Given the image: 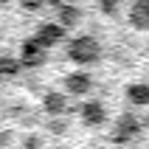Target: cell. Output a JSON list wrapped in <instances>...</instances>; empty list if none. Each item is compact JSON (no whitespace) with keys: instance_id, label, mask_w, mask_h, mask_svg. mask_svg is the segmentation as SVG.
Masks as SVG:
<instances>
[{"instance_id":"obj_1","label":"cell","mask_w":149,"mask_h":149,"mask_svg":"<svg viewBox=\"0 0 149 149\" xmlns=\"http://www.w3.org/2000/svg\"><path fill=\"white\" fill-rule=\"evenodd\" d=\"M68 56L73 59L76 65H93V62H99L101 59V45L96 37H76V40H70V45H68Z\"/></svg>"},{"instance_id":"obj_5","label":"cell","mask_w":149,"mask_h":149,"mask_svg":"<svg viewBox=\"0 0 149 149\" xmlns=\"http://www.w3.org/2000/svg\"><path fill=\"white\" fill-rule=\"evenodd\" d=\"M130 25L138 31H149V6L143 0H135L130 8Z\"/></svg>"},{"instance_id":"obj_3","label":"cell","mask_w":149,"mask_h":149,"mask_svg":"<svg viewBox=\"0 0 149 149\" xmlns=\"http://www.w3.org/2000/svg\"><path fill=\"white\" fill-rule=\"evenodd\" d=\"M62 37H65V28H62L59 23H42L40 28H37V42H40L45 51L54 48Z\"/></svg>"},{"instance_id":"obj_10","label":"cell","mask_w":149,"mask_h":149,"mask_svg":"<svg viewBox=\"0 0 149 149\" xmlns=\"http://www.w3.org/2000/svg\"><path fill=\"white\" fill-rule=\"evenodd\" d=\"M127 99L138 104V107H146L149 104V84H130L127 87Z\"/></svg>"},{"instance_id":"obj_9","label":"cell","mask_w":149,"mask_h":149,"mask_svg":"<svg viewBox=\"0 0 149 149\" xmlns=\"http://www.w3.org/2000/svg\"><path fill=\"white\" fill-rule=\"evenodd\" d=\"M138 132V121L132 116H121L118 121V130H116V141H127V138H132Z\"/></svg>"},{"instance_id":"obj_7","label":"cell","mask_w":149,"mask_h":149,"mask_svg":"<svg viewBox=\"0 0 149 149\" xmlns=\"http://www.w3.org/2000/svg\"><path fill=\"white\" fill-rule=\"evenodd\" d=\"M82 118H84V124H90V127H99V124H104L107 113H104V107H101L99 101H87V104L82 107Z\"/></svg>"},{"instance_id":"obj_8","label":"cell","mask_w":149,"mask_h":149,"mask_svg":"<svg viewBox=\"0 0 149 149\" xmlns=\"http://www.w3.org/2000/svg\"><path fill=\"white\" fill-rule=\"evenodd\" d=\"M56 11H59V20L56 23L62 25V28H70V25L79 23V17H82V11L76 6H70V3H56Z\"/></svg>"},{"instance_id":"obj_4","label":"cell","mask_w":149,"mask_h":149,"mask_svg":"<svg viewBox=\"0 0 149 149\" xmlns=\"http://www.w3.org/2000/svg\"><path fill=\"white\" fill-rule=\"evenodd\" d=\"M90 84H93V79H90L87 70H73V73L65 76V90L73 93V96H84L90 90Z\"/></svg>"},{"instance_id":"obj_14","label":"cell","mask_w":149,"mask_h":149,"mask_svg":"<svg viewBox=\"0 0 149 149\" xmlns=\"http://www.w3.org/2000/svg\"><path fill=\"white\" fill-rule=\"evenodd\" d=\"M143 3H146V6H149V0H143Z\"/></svg>"},{"instance_id":"obj_2","label":"cell","mask_w":149,"mask_h":149,"mask_svg":"<svg viewBox=\"0 0 149 149\" xmlns=\"http://www.w3.org/2000/svg\"><path fill=\"white\" fill-rule=\"evenodd\" d=\"M42 62H45V48L37 42V37L25 40L23 45H20V65L23 68H37V65H42Z\"/></svg>"},{"instance_id":"obj_12","label":"cell","mask_w":149,"mask_h":149,"mask_svg":"<svg viewBox=\"0 0 149 149\" xmlns=\"http://www.w3.org/2000/svg\"><path fill=\"white\" fill-rule=\"evenodd\" d=\"M42 6H45V0H20V8L25 11H40Z\"/></svg>"},{"instance_id":"obj_11","label":"cell","mask_w":149,"mask_h":149,"mask_svg":"<svg viewBox=\"0 0 149 149\" xmlns=\"http://www.w3.org/2000/svg\"><path fill=\"white\" fill-rule=\"evenodd\" d=\"M20 59H14V56H0V73L3 76H14L17 70H20Z\"/></svg>"},{"instance_id":"obj_6","label":"cell","mask_w":149,"mask_h":149,"mask_svg":"<svg viewBox=\"0 0 149 149\" xmlns=\"http://www.w3.org/2000/svg\"><path fill=\"white\" fill-rule=\"evenodd\" d=\"M42 104H45V113H51V116H62L68 110V99H65V93H59V90H48Z\"/></svg>"},{"instance_id":"obj_13","label":"cell","mask_w":149,"mask_h":149,"mask_svg":"<svg viewBox=\"0 0 149 149\" xmlns=\"http://www.w3.org/2000/svg\"><path fill=\"white\" fill-rule=\"evenodd\" d=\"M99 6H101L104 14H116V11H118V3H116V0H99Z\"/></svg>"}]
</instances>
